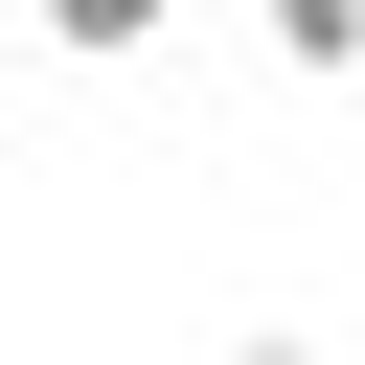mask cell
I'll return each mask as SVG.
<instances>
[{
    "label": "cell",
    "instance_id": "cell-1",
    "mask_svg": "<svg viewBox=\"0 0 365 365\" xmlns=\"http://www.w3.org/2000/svg\"><path fill=\"white\" fill-rule=\"evenodd\" d=\"M23 23H46V68H137V46L182 23V0H23Z\"/></svg>",
    "mask_w": 365,
    "mask_h": 365
},
{
    "label": "cell",
    "instance_id": "cell-2",
    "mask_svg": "<svg viewBox=\"0 0 365 365\" xmlns=\"http://www.w3.org/2000/svg\"><path fill=\"white\" fill-rule=\"evenodd\" d=\"M274 68H297V91H342V68H365V0H274Z\"/></svg>",
    "mask_w": 365,
    "mask_h": 365
},
{
    "label": "cell",
    "instance_id": "cell-3",
    "mask_svg": "<svg viewBox=\"0 0 365 365\" xmlns=\"http://www.w3.org/2000/svg\"><path fill=\"white\" fill-rule=\"evenodd\" d=\"M228 365H342V342H297V319H251V342H228Z\"/></svg>",
    "mask_w": 365,
    "mask_h": 365
}]
</instances>
